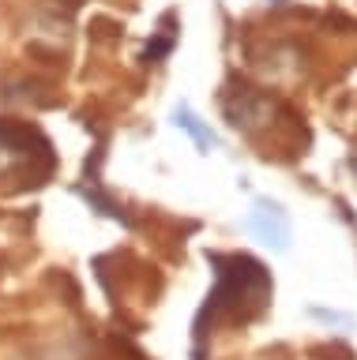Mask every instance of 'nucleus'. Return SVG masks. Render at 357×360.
Segmentation results:
<instances>
[{"mask_svg": "<svg viewBox=\"0 0 357 360\" xmlns=\"http://www.w3.org/2000/svg\"><path fill=\"white\" fill-rule=\"evenodd\" d=\"M252 225L263 233V240H267V244L286 248L289 229H286V218H282V210H278V207H267V202H260V207L252 210Z\"/></svg>", "mask_w": 357, "mask_h": 360, "instance_id": "nucleus-1", "label": "nucleus"}, {"mask_svg": "<svg viewBox=\"0 0 357 360\" xmlns=\"http://www.w3.org/2000/svg\"><path fill=\"white\" fill-rule=\"evenodd\" d=\"M177 124L192 131V135H196V139L203 143V146H211V143H215V135H211V131H207L203 124H199V120H196V117H192V112H188V109H181V112H177Z\"/></svg>", "mask_w": 357, "mask_h": 360, "instance_id": "nucleus-2", "label": "nucleus"}]
</instances>
